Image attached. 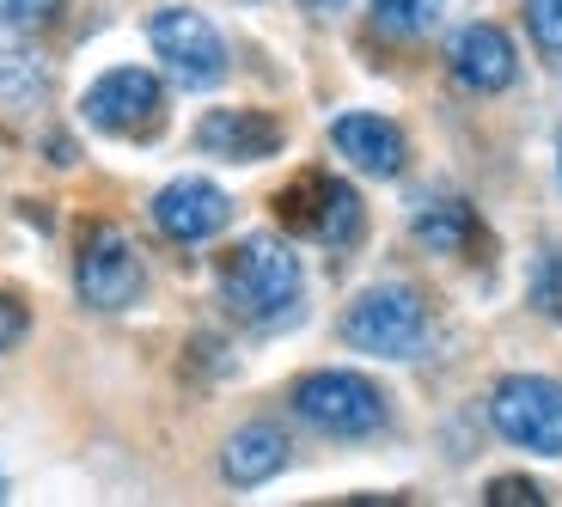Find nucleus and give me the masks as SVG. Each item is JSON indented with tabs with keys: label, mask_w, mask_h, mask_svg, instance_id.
Returning a JSON list of instances; mask_svg holds the SVG:
<instances>
[{
	"label": "nucleus",
	"mask_w": 562,
	"mask_h": 507,
	"mask_svg": "<svg viewBox=\"0 0 562 507\" xmlns=\"http://www.w3.org/2000/svg\"><path fill=\"white\" fill-rule=\"evenodd\" d=\"M300 288H306V269L300 251L276 233H251L233 251L221 257V300L239 325H281L300 312Z\"/></svg>",
	"instance_id": "f257e3e1"
},
{
	"label": "nucleus",
	"mask_w": 562,
	"mask_h": 507,
	"mask_svg": "<svg viewBox=\"0 0 562 507\" xmlns=\"http://www.w3.org/2000/svg\"><path fill=\"white\" fill-rule=\"evenodd\" d=\"M342 342L373 361H409L428 342V300L404 282H380L349 300L342 312Z\"/></svg>",
	"instance_id": "f03ea898"
},
{
	"label": "nucleus",
	"mask_w": 562,
	"mask_h": 507,
	"mask_svg": "<svg viewBox=\"0 0 562 507\" xmlns=\"http://www.w3.org/2000/svg\"><path fill=\"white\" fill-rule=\"evenodd\" d=\"M294 416L330 440H361V435H380L392 422V404H385V392L367 373L324 367V373H306L294 385Z\"/></svg>",
	"instance_id": "7ed1b4c3"
},
{
	"label": "nucleus",
	"mask_w": 562,
	"mask_h": 507,
	"mask_svg": "<svg viewBox=\"0 0 562 507\" xmlns=\"http://www.w3.org/2000/svg\"><path fill=\"white\" fill-rule=\"evenodd\" d=\"M74 288L92 312H128L147 288V263H140L135 239L116 221H92L80 233V257H74Z\"/></svg>",
	"instance_id": "20e7f679"
},
{
	"label": "nucleus",
	"mask_w": 562,
	"mask_h": 507,
	"mask_svg": "<svg viewBox=\"0 0 562 507\" xmlns=\"http://www.w3.org/2000/svg\"><path fill=\"white\" fill-rule=\"evenodd\" d=\"M490 422L507 447L562 459V385L544 373H507L490 392Z\"/></svg>",
	"instance_id": "39448f33"
},
{
	"label": "nucleus",
	"mask_w": 562,
	"mask_h": 507,
	"mask_svg": "<svg viewBox=\"0 0 562 507\" xmlns=\"http://www.w3.org/2000/svg\"><path fill=\"white\" fill-rule=\"evenodd\" d=\"M80 116L99 135H116V142H154L166 128V86L147 68H111L86 86Z\"/></svg>",
	"instance_id": "423d86ee"
},
{
	"label": "nucleus",
	"mask_w": 562,
	"mask_h": 507,
	"mask_svg": "<svg viewBox=\"0 0 562 507\" xmlns=\"http://www.w3.org/2000/svg\"><path fill=\"white\" fill-rule=\"evenodd\" d=\"M147 43H154L159 68L178 86H190V92H209V86L226 80V37L196 7H159L147 19Z\"/></svg>",
	"instance_id": "0eeeda50"
},
{
	"label": "nucleus",
	"mask_w": 562,
	"mask_h": 507,
	"mask_svg": "<svg viewBox=\"0 0 562 507\" xmlns=\"http://www.w3.org/2000/svg\"><path fill=\"white\" fill-rule=\"evenodd\" d=\"M281 221L294 226L300 239L312 245H330V251H342V245L361 239V196H355L342 178H330V171H306V178H294L288 190L276 196Z\"/></svg>",
	"instance_id": "6e6552de"
},
{
	"label": "nucleus",
	"mask_w": 562,
	"mask_h": 507,
	"mask_svg": "<svg viewBox=\"0 0 562 507\" xmlns=\"http://www.w3.org/2000/svg\"><path fill=\"white\" fill-rule=\"evenodd\" d=\"M233 221V196L209 178H171L154 196V226L171 245H202Z\"/></svg>",
	"instance_id": "1a4fd4ad"
},
{
	"label": "nucleus",
	"mask_w": 562,
	"mask_h": 507,
	"mask_svg": "<svg viewBox=\"0 0 562 507\" xmlns=\"http://www.w3.org/2000/svg\"><path fill=\"white\" fill-rule=\"evenodd\" d=\"M447 68L471 92H507L520 80V49H514V37L502 25H464L447 43Z\"/></svg>",
	"instance_id": "9d476101"
},
{
	"label": "nucleus",
	"mask_w": 562,
	"mask_h": 507,
	"mask_svg": "<svg viewBox=\"0 0 562 507\" xmlns=\"http://www.w3.org/2000/svg\"><path fill=\"white\" fill-rule=\"evenodd\" d=\"M281 123L263 111H239V104H221V111H209L196 123V147L214 159H226V166H251V159H269L281 154Z\"/></svg>",
	"instance_id": "9b49d317"
},
{
	"label": "nucleus",
	"mask_w": 562,
	"mask_h": 507,
	"mask_svg": "<svg viewBox=\"0 0 562 507\" xmlns=\"http://www.w3.org/2000/svg\"><path fill=\"white\" fill-rule=\"evenodd\" d=\"M330 147H337L361 178H397V171H404V128L380 111L337 116V123H330Z\"/></svg>",
	"instance_id": "f8f14e48"
},
{
	"label": "nucleus",
	"mask_w": 562,
	"mask_h": 507,
	"mask_svg": "<svg viewBox=\"0 0 562 507\" xmlns=\"http://www.w3.org/2000/svg\"><path fill=\"white\" fill-rule=\"evenodd\" d=\"M281 465H288V435L276 422H245L221 447V477L233 489H257V483L281 477Z\"/></svg>",
	"instance_id": "ddd939ff"
},
{
	"label": "nucleus",
	"mask_w": 562,
	"mask_h": 507,
	"mask_svg": "<svg viewBox=\"0 0 562 507\" xmlns=\"http://www.w3.org/2000/svg\"><path fill=\"white\" fill-rule=\"evenodd\" d=\"M409 233H416L428 251L452 257V251H464V245H477V209L464 196H428L416 209V221H409Z\"/></svg>",
	"instance_id": "4468645a"
},
{
	"label": "nucleus",
	"mask_w": 562,
	"mask_h": 507,
	"mask_svg": "<svg viewBox=\"0 0 562 507\" xmlns=\"http://www.w3.org/2000/svg\"><path fill=\"white\" fill-rule=\"evenodd\" d=\"M43 92H49L43 56L25 49V43H7V49H0V104H7V111H31Z\"/></svg>",
	"instance_id": "2eb2a0df"
},
{
	"label": "nucleus",
	"mask_w": 562,
	"mask_h": 507,
	"mask_svg": "<svg viewBox=\"0 0 562 507\" xmlns=\"http://www.w3.org/2000/svg\"><path fill=\"white\" fill-rule=\"evenodd\" d=\"M367 13L385 37H428L447 13V0H367Z\"/></svg>",
	"instance_id": "dca6fc26"
},
{
	"label": "nucleus",
	"mask_w": 562,
	"mask_h": 507,
	"mask_svg": "<svg viewBox=\"0 0 562 507\" xmlns=\"http://www.w3.org/2000/svg\"><path fill=\"white\" fill-rule=\"evenodd\" d=\"M526 306L550 325H562V245H544L526 269Z\"/></svg>",
	"instance_id": "f3484780"
},
{
	"label": "nucleus",
	"mask_w": 562,
	"mask_h": 507,
	"mask_svg": "<svg viewBox=\"0 0 562 507\" xmlns=\"http://www.w3.org/2000/svg\"><path fill=\"white\" fill-rule=\"evenodd\" d=\"M526 7V31H532L538 56L557 61L562 56V0H520Z\"/></svg>",
	"instance_id": "a211bd4d"
},
{
	"label": "nucleus",
	"mask_w": 562,
	"mask_h": 507,
	"mask_svg": "<svg viewBox=\"0 0 562 507\" xmlns=\"http://www.w3.org/2000/svg\"><path fill=\"white\" fill-rule=\"evenodd\" d=\"M483 502L490 507H544V489L532 477H490L483 483Z\"/></svg>",
	"instance_id": "6ab92c4d"
},
{
	"label": "nucleus",
	"mask_w": 562,
	"mask_h": 507,
	"mask_svg": "<svg viewBox=\"0 0 562 507\" xmlns=\"http://www.w3.org/2000/svg\"><path fill=\"white\" fill-rule=\"evenodd\" d=\"M61 0H0V31H37L56 19Z\"/></svg>",
	"instance_id": "aec40b11"
},
{
	"label": "nucleus",
	"mask_w": 562,
	"mask_h": 507,
	"mask_svg": "<svg viewBox=\"0 0 562 507\" xmlns=\"http://www.w3.org/2000/svg\"><path fill=\"white\" fill-rule=\"evenodd\" d=\"M25 337H31V306L19 294H7V288H0V354H13Z\"/></svg>",
	"instance_id": "412c9836"
},
{
	"label": "nucleus",
	"mask_w": 562,
	"mask_h": 507,
	"mask_svg": "<svg viewBox=\"0 0 562 507\" xmlns=\"http://www.w3.org/2000/svg\"><path fill=\"white\" fill-rule=\"evenodd\" d=\"M300 7H312V13H342L349 0H300Z\"/></svg>",
	"instance_id": "4be33fe9"
},
{
	"label": "nucleus",
	"mask_w": 562,
	"mask_h": 507,
	"mask_svg": "<svg viewBox=\"0 0 562 507\" xmlns=\"http://www.w3.org/2000/svg\"><path fill=\"white\" fill-rule=\"evenodd\" d=\"M0 502H7V477H0Z\"/></svg>",
	"instance_id": "5701e85b"
},
{
	"label": "nucleus",
	"mask_w": 562,
	"mask_h": 507,
	"mask_svg": "<svg viewBox=\"0 0 562 507\" xmlns=\"http://www.w3.org/2000/svg\"><path fill=\"white\" fill-rule=\"evenodd\" d=\"M557 166H562V159H557Z\"/></svg>",
	"instance_id": "b1692460"
}]
</instances>
